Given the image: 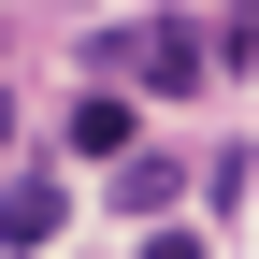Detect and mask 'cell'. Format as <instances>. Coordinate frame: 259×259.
Here are the masks:
<instances>
[{
  "mask_svg": "<svg viewBox=\"0 0 259 259\" xmlns=\"http://www.w3.org/2000/svg\"><path fill=\"white\" fill-rule=\"evenodd\" d=\"M87 58H101V72H130V87H144V101H187V87L216 72V44H202V29H187V15H130V29H101V44H87Z\"/></svg>",
  "mask_w": 259,
  "mask_h": 259,
  "instance_id": "1",
  "label": "cell"
},
{
  "mask_svg": "<svg viewBox=\"0 0 259 259\" xmlns=\"http://www.w3.org/2000/svg\"><path fill=\"white\" fill-rule=\"evenodd\" d=\"M58 216H72L58 173H0V245H58Z\"/></svg>",
  "mask_w": 259,
  "mask_h": 259,
  "instance_id": "2",
  "label": "cell"
},
{
  "mask_svg": "<svg viewBox=\"0 0 259 259\" xmlns=\"http://www.w3.org/2000/svg\"><path fill=\"white\" fill-rule=\"evenodd\" d=\"M173 187H187V173H173L158 144H130V158H115V216H144V231L173 216Z\"/></svg>",
  "mask_w": 259,
  "mask_h": 259,
  "instance_id": "3",
  "label": "cell"
},
{
  "mask_svg": "<svg viewBox=\"0 0 259 259\" xmlns=\"http://www.w3.org/2000/svg\"><path fill=\"white\" fill-rule=\"evenodd\" d=\"M130 144H144L130 101H115V87H87V101H72V158H130Z\"/></svg>",
  "mask_w": 259,
  "mask_h": 259,
  "instance_id": "4",
  "label": "cell"
},
{
  "mask_svg": "<svg viewBox=\"0 0 259 259\" xmlns=\"http://www.w3.org/2000/svg\"><path fill=\"white\" fill-rule=\"evenodd\" d=\"M144 259H202V231H173V216H158V231H144Z\"/></svg>",
  "mask_w": 259,
  "mask_h": 259,
  "instance_id": "5",
  "label": "cell"
},
{
  "mask_svg": "<svg viewBox=\"0 0 259 259\" xmlns=\"http://www.w3.org/2000/svg\"><path fill=\"white\" fill-rule=\"evenodd\" d=\"M0 144H15V101H0Z\"/></svg>",
  "mask_w": 259,
  "mask_h": 259,
  "instance_id": "6",
  "label": "cell"
}]
</instances>
